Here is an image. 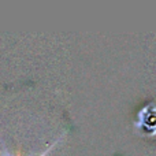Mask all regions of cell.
Wrapping results in <instances>:
<instances>
[{
	"instance_id": "cell-1",
	"label": "cell",
	"mask_w": 156,
	"mask_h": 156,
	"mask_svg": "<svg viewBox=\"0 0 156 156\" xmlns=\"http://www.w3.org/2000/svg\"><path fill=\"white\" fill-rule=\"evenodd\" d=\"M63 136H65V134H62V136H60V137H59V138H58V140H56V141H54V143H52V144H51V145H49V147H48V148H47V149H45V151H44V152H43V154H41V155H38V156H47V155H48V152H49V151H51V149H52V148H54V147H55V145H56V144H58V143H59V141H60V140H62V138H63ZM0 156H14V155H12V154H10V152H8V151H7V149H5V151H4V152H3V154H0Z\"/></svg>"
}]
</instances>
